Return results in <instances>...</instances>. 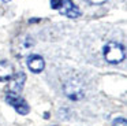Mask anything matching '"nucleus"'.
Instances as JSON below:
<instances>
[{"mask_svg":"<svg viewBox=\"0 0 127 126\" xmlns=\"http://www.w3.org/2000/svg\"><path fill=\"white\" fill-rule=\"evenodd\" d=\"M64 92H66V95L68 96L71 100H79V99L83 97L82 88H79L78 85H75V84H68L66 86V89H64Z\"/></svg>","mask_w":127,"mask_h":126,"instance_id":"obj_7","label":"nucleus"},{"mask_svg":"<svg viewBox=\"0 0 127 126\" xmlns=\"http://www.w3.org/2000/svg\"><path fill=\"white\" fill-rule=\"evenodd\" d=\"M112 126H127V122L124 118H116L112 122Z\"/></svg>","mask_w":127,"mask_h":126,"instance_id":"obj_8","label":"nucleus"},{"mask_svg":"<svg viewBox=\"0 0 127 126\" xmlns=\"http://www.w3.org/2000/svg\"><path fill=\"white\" fill-rule=\"evenodd\" d=\"M3 1H11V0H3Z\"/></svg>","mask_w":127,"mask_h":126,"instance_id":"obj_10","label":"nucleus"},{"mask_svg":"<svg viewBox=\"0 0 127 126\" xmlns=\"http://www.w3.org/2000/svg\"><path fill=\"white\" fill-rule=\"evenodd\" d=\"M90 3H93V4H100V3H104L107 1V0H89Z\"/></svg>","mask_w":127,"mask_h":126,"instance_id":"obj_9","label":"nucleus"},{"mask_svg":"<svg viewBox=\"0 0 127 126\" xmlns=\"http://www.w3.org/2000/svg\"><path fill=\"white\" fill-rule=\"evenodd\" d=\"M102 54L107 62L112 63V64H118V63L123 62L126 52H124V47L122 44L116 43V41H109L104 45L102 48Z\"/></svg>","mask_w":127,"mask_h":126,"instance_id":"obj_1","label":"nucleus"},{"mask_svg":"<svg viewBox=\"0 0 127 126\" xmlns=\"http://www.w3.org/2000/svg\"><path fill=\"white\" fill-rule=\"evenodd\" d=\"M51 7L68 18H78L81 15L79 8L72 3V0H51Z\"/></svg>","mask_w":127,"mask_h":126,"instance_id":"obj_2","label":"nucleus"},{"mask_svg":"<svg viewBox=\"0 0 127 126\" xmlns=\"http://www.w3.org/2000/svg\"><path fill=\"white\" fill-rule=\"evenodd\" d=\"M10 79H11V82H10V86H8V88H10V92L19 95V92L22 90L23 85H25L26 74L23 73V71H19V73H17L15 75H12Z\"/></svg>","mask_w":127,"mask_h":126,"instance_id":"obj_4","label":"nucleus"},{"mask_svg":"<svg viewBox=\"0 0 127 126\" xmlns=\"http://www.w3.org/2000/svg\"><path fill=\"white\" fill-rule=\"evenodd\" d=\"M6 101L10 104V106L14 107V108L17 110V112L21 114V115H26V114H29V111H30L29 104L26 103L19 95H17V93H11V92L7 93L6 95Z\"/></svg>","mask_w":127,"mask_h":126,"instance_id":"obj_3","label":"nucleus"},{"mask_svg":"<svg viewBox=\"0 0 127 126\" xmlns=\"http://www.w3.org/2000/svg\"><path fill=\"white\" fill-rule=\"evenodd\" d=\"M26 63H28V67L30 68V71H33V73H41L45 66L44 59L40 55H30L26 60Z\"/></svg>","mask_w":127,"mask_h":126,"instance_id":"obj_5","label":"nucleus"},{"mask_svg":"<svg viewBox=\"0 0 127 126\" xmlns=\"http://www.w3.org/2000/svg\"><path fill=\"white\" fill-rule=\"evenodd\" d=\"M14 75V68L8 60L0 62V81H8Z\"/></svg>","mask_w":127,"mask_h":126,"instance_id":"obj_6","label":"nucleus"}]
</instances>
